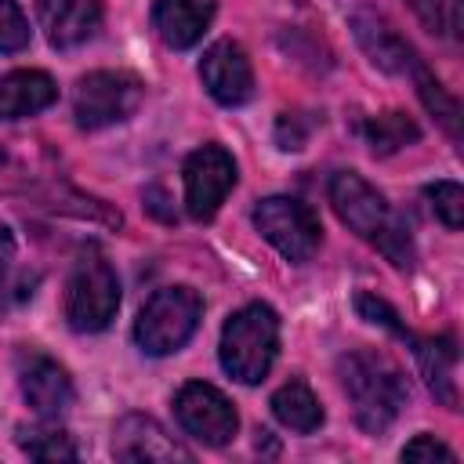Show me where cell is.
I'll use <instances>...</instances> for the list:
<instances>
[{"instance_id": "cell-24", "label": "cell", "mask_w": 464, "mask_h": 464, "mask_svg": "<svg viewBox=\"0 0 464 464\" xmlns=\"http://www.w3.org/2000/svg\"><path fill=\"white\" fill-rule=\"evenodd\" d=\"M428 199H431L435 218L446 228L457 232L464 225V188L457 181H435V185H428Z\"/></svg>"}, {"instance_id": "cell-6", "label": "cell", "mask_w": 464, "mask_h": 464, "mask_svg": "<svg viewBox=\"0 0 464 464\" xmlns=\"http://www.w3.org/2000/svg\"><path fill=\"white\" fill-rule=\"evenodd\" d=\"M141 98H145V83L134 72H123V69L87 72L72 94L76 127L80 130H102V127L123 123L127 116L138 112Z\"/></svg>"}, {"instance_id": "cell-17", "label": "cell", "mask_w": 464, "mask_h": 464, "mask_svg": "<svg viewBox=\"0 0 464 464\" xmlns=\"http://www.w3.org/2000/svg\"><path fill=\"white\" fill-rule=\"evenodd\" d=\"M417 348V366L431 388V395L457 410L460 395H457V341L453 337H428V341H413Z\"/></svg>"}, {"instance_id": "cell-23", "label": "cell", "mask_w": 464, "mask_h": 464, "mask_svg": "<svg viewBox=\"0 0 464 464\" xmlns=\"http://www.w3.org/2000/svg\"><path fill=\"white\" fill-rule=\"evenodd\" d=\"M417 18L439 36H460V0H410Z\"/></svg>"}, {"instance_id": "cell-18", "label": "cell", "mask_w": 464, "mask_h": 464, "mask_svg": "<svg viewBox=\"0 0 464 464\" xmlns=\"http://www.w3.org/2000/svg\"><path fill=\"white\" fill-rule=\"evenodd\" d=\"M272 413L283 428H290L297 435H312V431L323 428V406H319L315 392L304 381H286L283 388H276Z\"/></svg>"}, {"instance_id": "cell-11", "label": "cell", "mask_w": 464, "mask_h": 464, "mask_svg": "<svg viewBox=\"0 0 464 464\" xmlns=\"http://www.w3.org/2000/svg\"><path fill=\"white\" fill-rule=\"evenodd\" d=\"M348 25H352L359 47L366 51V58H370L377 69L410 76V72L420 65L417 51L399 36V29H395L381 11H373V7H355V11L348 14Z\"/></svg>"}, {"instance_id": "cell-5", "label": "cell", "mask_w": 464, "mask_h": 464, "mask_svg": "<svg viewBox=\"0 0 464 464\" xmlns=\"http://www.w3.org/2000/svg\"><path fill=\"white\" fill-rule=\"evenodd\" d=\"M203 319V297L192 286L156 290L134 319V341L145 355H170L188 344Z\"/></svg>"}, {"instance_id": "cell-13", "label": "cell", "mask_w": 464, "mask_h": 464, "mask_svg": "<svg viewBox=\"0 0 464 464\" xmlns=\"http://www.w3.org/2000/svg\"><path fill=\"white\" fill-rule=\"evenodd\" d=\"M112 457L116 460H149V464H188L192 453L160 428V420L145 413H127L112 428Z\"/></svg>"}, {"instance_id": "cell-20", "label": "cell", "mask_w": 464, "mask_h": 464, "mask_svg": "<svg viewBox=\"0 0 464 464\" xmlns=\"http://www.w3.org/2000/svg\"><path fill=\"white\" fill-rule=\"evenodd\" d=\"M410 76H413V83H417V94H420L424 109H428V112L450 130V138L457 141V138H460V105H457V98L446 94V87L435 80V72H431L424 62H420Z\"/></svg>"}, {"instance_id": "cell-8", "label": "cell", "mask_w": 464, "mask_h": 464, "mask_svg": "<svg viewBox=\"0 0 464 464\" xmlns=\"http://www.w3.org/2000/svg\"><path fill=\"white\" fill-rule=\"evenodd\" d=\"M174 413L178 424L203 446H225L239 431V413L228 402L225 392H218L207 381H188L174 395Z\"/></svg>"}, {"instance_id": "cell-7", "label": "cell", "mask_w": 464, "mask_h": 464, "mask_svg": "<svg viewBox=\"0 0 464 464\" xmlns=\"http://www.w3.org/2000/svg\"><path fill=\"white\" fill-rule=\"evenodd\" d=\"M254 225L257 232L294 265L312 261V254L319 250V218L290 196H268L257 199L254 207Z\"/></svg>"}, {"instance_id": "cell-27", "label": "cell", "mask_w": 464, "mask_h": 464, "mask_svg": "<svg viewBox=\"0 0 464 464\" xmlns=\"http://www.w3.org/2000/svg\"><path fill=\"white\" fill-rule=\"evenodd\" d=\"M402 460H442V464H457V453L439 442L435 435H417L413 442L402 446Z\"/></svg>"}, {"instance_id": "cell-9", "label": "cell", "mask_w": 464, "mask_h": 464, "mask_svg": "<svg viewBox=\"0 0 464 464\" xmlns=\"http://www.w3.org/2000/svg\"><path fill=\"white\" fill-rule=\"evenodd\" d=\"M181 178H185V210H188V218L210 221L221 210L232 185H236V160L221 145H199L196 152H188V160L181 167Z\"/></svg>"}, {"instance_id": "cell-25", "label": "cell", "mask_w": 464, "mask_h": 464, "mask_svg": "<svg viewBox=\"0 0 464 464\" xmlns=\"http://www.w3.org/2000/svg\"><path fill=\"white\" fill-rule=\"evenodd\" d=\"M29 47V18L18 0H0V54H14Z\"/></svg>"}, {"instance_id": "cell-14", "label": "cell", "mask_w": 464, "mask_h": 464, "mask_svg": "<svg viewBox=\"0 0 464 464\" xmlns=\"http://www.w3.org/2000/svg\"><path fill=\"white\" fill-rule=\"evenodd\" d=\"M40 29L51 47L69 51L102 29V0H40Z\"/></svg>"}, {"instance_id": "cell-4", "label": "cell", "mask_w": 464, "mask_h": 464, "mask_svg": "<svg viewBox=\"0 0 464 464\" xmlns=\"http://www.w3.org/2000/svg\"><path fill=\"white\" fill-rule=\"evenodd\" d=\"M120 279L98 246L80 250L65 283V319L76 334H98L116 319Z\"/></svg>"}, {"instance_id": "cell-16", "label": "cell", "mask_w": 464, "mask_h": 464, "mask_svg": "<svg viewBox=\"0 0 464 464\" xmlns=\"http://www.w3.org/2000/svg\"><path fill=\"white\" fill-rule=\"evenodd\" d=\"M58 83L40 69H14L0 76V120H22L36 116L47 105H54Z\"/></svg>"}, {"instance_id": "cell-19", "label": "cell", "mask_w": 464, "mask_h": 464, "mask_svg": "<svg viewBox=\"0 0 464 464\" xmlns=\"http://www.w3.org/2000/svg\"><path fill=\"white\" fill-rule=\"evenodd\" d=\"M362 138H366V145H370L373 156H392V152L413 145L420 138V127L406 112L388 109V112H377V116H370L362 123Z\"/></svg>"}, {"instance_id": "cell-1", "label": "cell", "mask_w": 464, "mask_h": 464, "mask_svg": "<svg viewBox=\"0 0 464 464\" xmlns=\"http://www.w3.org/2000/svg\"><path fill=\"white\" fill-rule=\"evenodd\" d=\"M330 203L337 218L370 246H377L395 268H410L417 250L406 218L355 170H341L330 178Z\"/></svg>"}, {"instance_id": "cell-26", "label": "cell", "mask_w": 464, "mask_h": 464, "mask_svg": "<svg viewBox=\"0 0 464 464\" xmlns=\"http://www.w3.org/2000/svg\"><path fill=\"white\" fill-rule=\"evenodd\" d=\"M355 312H359L366 323H377V326H384V330H392V334H399V337H410L406 326L399 323V312H395L388 301H381L377 294H355Z\"/></svg>"}, {"instance_id": "cell-12", "label": "cell", "mask_w": 464, "mask_h": 464, "mask_svg": "<svg viewBox=\"0 0 464 464\" xmlns=\"http://www.w3.org/2000/svg\"><path fill=\"white\" fill-rule=\"evenodd\" d=\"M199 80H203L207 94L214 102L228 105V109L254 98V69H250V58L232 40H218V44H210L203 51Z\"/></svg>"}, {"instance_id": "cell-15", "label": "cell", "mask_w": 464, "mask_h": 464, "mask_svg": "<svg viewBox=\"0 0 464 464\" xmlns=\"http://www.w3.org/2000/svg\"><path fill=\"white\" fill-rule=\"evenodd\" d=\"M210 18L214 0H152V29L174 51L199 44Z\"/></svg>"}, {"instance_id": "cell-29", "label": "cell", "mask_w": 464, "mask_h": 464, "mask_svg": "<svg viewBox=\"0 0 464 464\" xmlns=\"http://www.w3.org/2000/svg\"><path fill=\"white\" fill-rule=\"evenodd\" d=\"M7 261H14V236H11V228L0 221V265H7Z\"/></svg>"}, {"instance_id": "cell-28", "label": "cell", "mask_w": 464, "mask_h": 464, "mask_svg": "<svg viewBox=\"0 0 464 464\" xmlns=\"http://www.w3.org/2000/svg\"><path fill=\"white\" fill-rule=\"evenodd\" d=\"M276 141H279V149H304V141H308V127H301V116H290V112H283L279 116V123H276Z\"/></svg>"}, {"instance_id": "cell-10", "label": "cell", "mask_w": 464, "mask_h": 464, "mask_svg": "<svg viewBox=\"0 0 464 464\" xmlns=\"http://www.w3.org/2000/svg\"><path fill=\"white\" fill-rule=\"evenodd\" d=\"M18 388H22L25 402L44 420H58L76 399V388H72V377L65 373V366L33 348H25L18 355Z\"/></svg>"}, {"instance_id": "cell-22", "label": "cell", "mask_w": 464, "mask_h": 464, "mask_svg": "<svg viewBox=\"0 0 464 464\" xmlns=\"http://www.w3.org/2000/svg\"><path fill=\"white\" fill-rule=\"evenodd\" d=\"M40 286V272L36 268H22L14 261L0 265V315L22 308Z\"/></svg>"}, {"instance_id": "cell-21", "label": "cell", "mask_w": 464, "mask_h": 464, "mask_svg": "<svg viewBox=\"0 0 464 464\" xmlns=\"http://www.w3.org/2000/svg\"><path fill=\"white\" fill-rule=\"evenodd\" d=\"M18 446L22 453H29L33 460H76V442L65 428L58 424H33L18 431Z\"/></svg>"}, {"instance_id": "cell-30", "label": "cell", "mask_w": 464, "mask_h": 464, "mask_svg": "<svg viewBox=\"0 0 464 464\" xmlns=\"http://www.w3.org/2000/svg\"><path fill=\"white\" fill-rule=\"evenodd\" d=\"M14 178H18L14 174V160L7 156V149H0V188H11Z\"/></svg>"}, {"instance_id": "cell-2", "label": "cell", "mask_w": 464, "mask_h": 464, "mask_svg": "<svg viewBox=\"0 0 464 464\" xmlns=\"http://www.w3.org/2000/svg\"><path fill=\"white\" fill-rule=\"evenodd\" d=\"M337 377L352 402L355 424L370 435H384L402 413V406L410 402L402 370L381 352H370V348L344 352L337 359Z\"/></svg>"}, {"instance_id": "cell-3", "label": "cell", "mask_w": 464, "mask_h": 464, "mask_svg": "<svg viewBox=\"0 0 464 464\" xmlns=\"http://www.w3.org/2000/svg\"><path fill=\"white\" fill-rule=\"evenodd\" d=\"M279 352V319L268 304L254 301L232 312L221 326V366L239 384H261Z\"/></svg>"}]
</instances>
